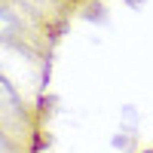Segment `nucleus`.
Returning a JSON list of instances; mask_svg holds the SVG:
<instances>
[{"mask_svg":"<svg viewBox=\"0 0 153 153\" xmlns=\"http://www.w3.org/2000/svg\"><path fill=\"white\" fill-rule=\"evenodd\" d=\"M0 31H3V43L12 46L16 43L22 52L43 58L52 49L55 34L46 28L43 22H37L28 9H22L16 0H3L0 3Z\"/></svg>","mask_w":153,"mask_h":153,"instance_id":"obj_1","label":"nucleus"},{"mask_svg":"<svg viewBox=\"0 0 153 153\" xmlns=\"http://www.w3.org/2000/svg\"><path fill=\"white\" fill-rule=\"evenodd\" d=\"M16 3L22 9H28L37 22H43L55 37L71 25L74 12H76V6L71 3V0H16Z\"/></svg>","mask_w":153,"mask_h":153,"instance_id":"obj_2","label":"nucleus"},{"mask_svg":"<svg viewBox=\"0 0 153 153\" xmlns=\"http://www.w3.org/2000/svg\"><path fill=\"white\" fill-rule=\"evenodd\" d=\"M71 3H74V6H76V9H86V6H89V3H92V0H71Z\"/></svg>","mask_w":153,"mask_h":153,"instance_id":"obj_3","label":"nucleus"},{"mask_svg":"<svg viewBox=\"0 0 153 153\" xmlns=\"http://www.w3.org/2000/svg\"><path fill=\"white\" fill-rule=\"evenodd\" d=\"M150 153H153V150H150Z\"/></svg>","mask_w":153,"mask_h":153,"instance_id":"obj_4","label":"nucleus"}]
</instances>
